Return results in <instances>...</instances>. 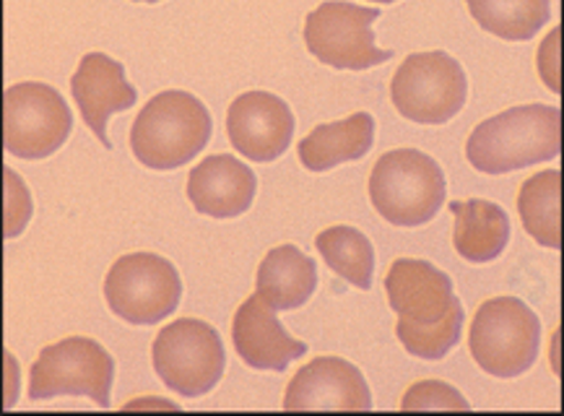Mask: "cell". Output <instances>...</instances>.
I'll use <instances>...</instances> for the list:
<instances>
[{
  "mask_svg": "<svg viewBox=\"0 0 564 416\" xmlns=\"http://www.w3.org/2000/svg\"><path fill=\"white\" fill-rule=\"evenodd\" d=\"M390 310L398 315L395 336L419 360H443L458 347L463 305L453 294L451 276L437 265L398 258L386 276Z\"/></svg>",
  "mask_w": 564,
  "mask_h": 416,
  "instance_id": "obj_1",
  "label": "cell"
},
{
  "mask_svg": "<svg viewBox=\"0 0 564 416\" xmlns=\"http://www.w3.org/2000/svg\"><path fill=\"white\" fill-rule=\"evenodd\" d=\"M541 322L518 297L487 299L471 320L468 349L474 362L495 377H518L539 357Z\"/></svg>",
  "mask_w": 564,
  "mask_h": 416,
  "instance_id": "obj_5",
  "label": "cell"
},
{
  "mask_svg": "<svg viewBox=\"0 0 564 416\" xmlns=\"http://www.w3.org/2000/svg\"><path fill=\"white\" fill-rule=\"evenodd\" d=\"M70 91H74L78 112L89 131L97 135L102 146L112 149L107 139V120L110 114L130 110L135 105V89L126 81L122 63L112 61L105 53L84 55L70 78Z\"/></svg>",
  "mask_w": 564,
  "mask_h": 416,
  "instance_id": "obj_15",
  "label": "cell"
},
{
  "mask_svg": "<svg viewBox=\"0 0 564 416\" xmlns=\"http://www.w3.org/2000/svg\"><path fill=\"white\" fill-rule=\"evenodd\" d=\"M375 3H395V0H375Z\"/></svg>",
  "mask_w": 564,
  "mask_h": 416,
  "instance_id": "obj_26",
  "label": "cell"
},
{
  "mask_svg": "<svg viewBox=\"0 0 564 416\" xmlns=\"http://www.w3.org/2000/svg\"><path fill=\"white\" fill-rule=\"evenodd\" d=\"M401 408L403 412H468V401L443 380H422L411 385Z\"/></svg>",
  "mask_w": 564,
  "mask_h": 416,
  "instance_id": "obj_23",
  "label": "cell"
},
{
  "mask_svg": "<svg viewBox=\"0 0 564 416\" xmlns=\"http://www.w3.org/2000/svg\"><path fill=\"white\" fill-rule=\"evenodd\" d=\"M212 139V114L187 91L151 97L130 128V152L149 169H177Z\"/></svg>",
  "mask_w": 564,
  "mask_h": 416,
  "instance_id": "obj_3",
  "label": "cell"
},
{
  "mask_svg": "<svg viewBox=\"0 0 564 416\" xmlns=\"http://www.w3.org/2000/svg\"><path fill=\"white\" fill-rule=\"evenodd\" d=\"M231 341L240 360L252 370L284 372L289 362L307 354V343L284 331L273 307L260 294L245 299L231 320Z\"/></svg>",
  "mask_w": 564,
  "mask_h": 416,
  "instance_id": "obj_14",
  "label": "cell"
},
{
  "mask_svg": "<svg viewBox=\"0 0 564 416\" xmlns=\"http://www.w3.org/2000/svg\"><path fill=\"white\" fill-rule=\"evenodd\" d=\"M286 412H370L367 380L341 357H317L289 383Z\"/></svg>",
  "mask_w": 564,
  "mask_h": 416,
  "instance_id": "obj_13",
  "label": "cell"
},
{
  "mask_svg": "<svg viewBox=\"0 0 564 416\" xmlns=\"http://www.w3.org/2000/svg\"><path fill=\"white\" fill-rule=\"evenodd\" d=\"M317 253L336 276L357 289H370L375 271V250L365 234L354 227H330L315 237Z\"/></svg>",
  "mask_w": 564,
  "mask_h": 416,
  "instance_id": "obj_22",
  "label": "cell"
},
{
  "mask_svg": "<svg viewBox=\"0 0 564 416\" xmlns=\"http://www.w3.org/2000/svg\"><path fill=\"white\" fill-rule=\"evenodd\" d=\"M135 3H159V0H135Z\"/></svg>",
  "mask_w": 564,
  "mask_h": 416,
  "instance_id": "obj_25",
  "label": "cell"
},
{
  "mask_svg": "<svg viewBox=\"0 0 564 416\" xmlns=\"http://www.w3.org/2000/svg\"><path fill=\"white\" fill-rule=\"evenodd\" d=\"M453 245L468 263H489L502 255L510 242V219L491 200H453Z\"/></svg>",
  "mask_w": 564,
  "mask_h": 416,
  "instance_id": "obj_17",
  "label": "cell"
},
{
  "mask_svg": "<svg viewBox=\"0 0 564 416\" xmlns=\"http://www.w3.org/2000/svg\"><path fill=\"white\" fill-rule=\"evenodd\" d=\"M317 286V265L294 245L269 250L258 269L256 292L276 310H296L313 297Z\"/></svg>",
  "mask_w": 564,
  "mask_h": 416,
  "instance_id": "obj_19",
  "label": "cell"
},
{
  "mask_svg": "<svg viewBox=\"0 0 564 416\" xmlns=\"http://www.w3.org/2000/svg\"><path fill=\"white\" fill-rule=\"evenodd\" d=\"M562 114L556 107L523 105L505 110L474 128L466 156L484 175L552 162L562 152Z\"/></svg>",
  "mask_w": 564,
  "mask_h": 416,
  "instance_id": "obj_2",
  "label": "cell"
},
{
  "mask_svg": "<svg viewBox=\"0 0 564 416\" xmlns=\"http://www.w3.org/2000/svg\"><path fill=\"white\" fill-rule=\"evenodd\" d=\"M115 362L102 343L86 336H70L42 349L32 364L29 396L47 401L55 396H89L99 408H110Z\"/></svg>",
  "mask_w": 564,
  "mask_h": 416,
  "instance_id": "obj_8",
  "label": "cell"
},
{
  "mask_svg": "<svg viewBox=\"0 0 564 416\" xmlns=\"http://www.w3.org/2000/svg\"><path fill=\"white\" fill-rule=\"evenodd\" d=\"M375 120L367 112H354L338 123L317 125L300 141V162L310 172L334 169L344 162H357L372 149Z\"/></svg>",
  "mask_w": 564,
  "mask_h": 416,
  "instance_id": "obj_18",
  "label": "cell"
},
{
  "mask_svg": "<svg viewBox=\"0 0 564 416\" xmlns=\"http://www.w3.org/2000/svg\"><path fill=\"white\" fill-rule=\"evenodd\" d=\"M156 375L172 393L185 398L206 396L224 375L221 336L204 320L180 318L156 333L151 347Z\"/></svg>",
  "mask_w": 564,
  "mask_h": 416,
  "instance_id": "obj_7",
  "label": "cell"
},
{
  "mask_svg": "<svg viewBox=\"0 0 564 416\" xmlns=\"http://www.w3.org/2000/svg\"><path fill=\"white\" fill-rule=\"evenodd\" d=\"M466 97V70L443 50L409 55L390 81L395 110L419 125L447 123L463 110Z\"/></svg>",
  "mask_w": 564,
  "mask_h": 416,
  "instance_id": "obj_6",
  "label": "cell"
},
{
  "mask_svg": "<svg viewBox=\"0 0 564 416\" xmlns=\"http://www.w3.org/2000/svg\"><path fill=\"white\" fill-rule=\"evenodd\" d=\"M468 11L484 32L508 42L533 40L552 19L549 0H466Z\"/></svg>",
  "mask_w": 564,
  "mask_h": 416,
  "instance_id": "obj_21",
  "label": "cell"
},
{
  "mask_svg": "<svg viewBox=\"0 0 564 416\" xmlns=\"http://www.w3.org/2000/svg\"><path fill=\"white\" fill-rule=\"evenodd\" d=\"M256 190V172L231 154L208 156L187 175V198L195 211L214 219L240 217L252 206Z\"/></svg>",
  "mask_w": 564,
  "mask_h": 416,
  "instance_id": "obj_16",
  "label": "cell"
},
{
  "mask_svg": "<svg viewBox=\"0 0 564 416\" xmlns=\"http://www.w3.org/2000/svg\"><path fill=\"white\" fill-rule=\"evenodd\" d=\"M227 135L245 160L265 164L286 152L294 135V114L271 91H245L229 105Z\"/></svg>",
  "mask_w": 564,
  "mask_h": 416,
  "instance_id": "obj_12",
  "label": "cell"
},
{
  "mask_svg": "<svg viewBox=\"0 0 564 416\" xmlns=\"http://www.w3.org/2000/svg\"><path fill=\"white\" fill-rule=\"evenodd\" d=\"M560 196H562V172L544 169L539 175L528 177L518 196V214L523 219L525 232L539 245L560 250Z\"/></svg>",
  "mask_w": 564,
  "mask_h": 416,
  "instance_id": "obj_20",
  "label": "cell"
},
{
  "mask_svg": "<svg viewBox=\"0 0 564 416\" xmlns=\"http://www.w3.org/2000/svg\"><path fill=\"white\" fill-rule=\"evenodd\" d=\"M6 237H17L21 234V229L32 217V200H29V193L24 188V183L19 180V175L6 167Z\"/></svg>",
  "mask_w": 564,
  "mask_h": 416,
  "instance_id": "obj_24",
  "label": "cell"
},
{
  "mask_svg": "<svg viewBox=\"0 0 564 416\" xmlns=\"http://www.w3.org/2000/svg\"><path fill=\"white\" fill-rule=\"evenodd\" d=\"M370 200L393 227H422L445 204V175L430 154L395 149L372 167Z\"/></svg>",
  "mask_w": 564,
  "mask_h": 416,
  "instance_id": "obj_4",
  "label": "cell"
},
{
  "mask_svg": "<svg viewBox=\"0 0 564 416\" xmlns=\"http://www.w3.org/2000/svg\"><path fill=\"white\" fill-rule=\"evenodd\" d=\"M380 19V9L325 0L307 13L305 45L317 61L341 70H367L393 57V50L375 45L372 21Z\"/></svg>",
  "mask_w": 564,
  "mask_h": 416,
  "instance_id": "obj_11",
  "label": "cell"
},
{
  "mask_svg": "<svg viewBox=\"0 0 564 416\" xmlns=\"http://www.w3.org/2000/svg\"><path fill=\"white\" fill-rule=\"evenodd\" d=\"M74 114L53 86L13 84L3 95V146L19 160H45L68 141Z\"/></svg>",
  "mask_w": 564,
  "mask_h": 416,
  "instance_id": "obj_9",
  "label": "cell"
},
{
  "mask_svg": "<svg viewBox=\"0 0 564 416\" xmlns=\"http://www.w3.org/2000/svg\"><path fill=\"white\" fill-rule=\"evenodd\" d=\"M183 282L167 258L130 253L118 258L105 278V299L118 318L154 326L177 310Z\"/></svg>",
  "mask_w": 564,
  "mask_h": 416,
  "instance_id": "obj_10",
  "label": "cell"
}]
</instances>
